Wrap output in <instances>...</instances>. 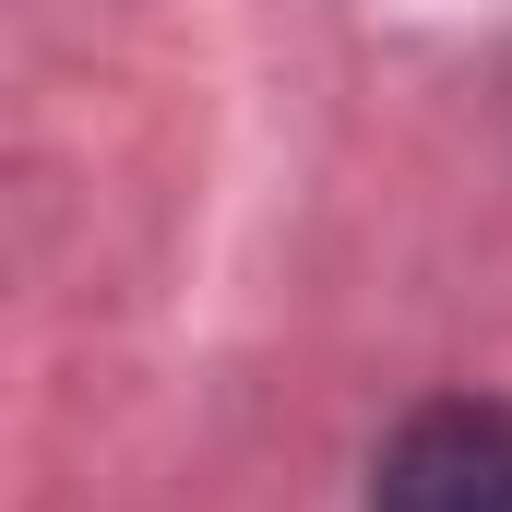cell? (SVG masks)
Segmentation results:
<instances>
[{"label": "cell", "instance_id": "6da1fadb", "mask_svg": "<svg viewBox=\"0 0 512 512\" xmlns=\"http://www.w3.org/2000/svg\"><path fill=\"white\" fill-rule=\"evenodd\" d=\"M370 512H512V405H417L370 465Z\"/></svg>", "mask_w": 512, "mask_h": 512}]
</instances>
